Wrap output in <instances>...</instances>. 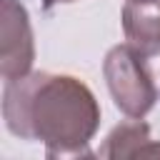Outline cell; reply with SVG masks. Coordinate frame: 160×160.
I'll use <instances>...</instances> for the list:
<instances>
[{
  "mask_svg": "<svg viewBox=\"0 0 160 160\" xmlns=\"http://www.w3.org/2000/svg\"><path fill=\"white\" fill-rule=\"evenodd\" d=\"M2 120L15 138L42 142L48 158H88L100 128V102L75 75L30 70L5 80Z\"/></svg>",
  "mask_w": 160,
  "mask_h": 160,
  "instance_id": "6da1fadb",
  "label": "cell"
},
{
  "mask_svg": "<svg viewBox=\"0 0 160 160\" xmlns=\"http://www.w3.org/2000/svg\"><path fill=\"white\" fill-rule=\"evenodd\" d=\"M102 75L115 108L128 118H145L158 102V85L148 68V55L130 42L112 45L102 60Z\"/></svg>",
  "mask_w": 160,
  "mask_h": 160,
  "instance_id": "7a4b0ae2",
  "label": "cell"
},
{
  "mask_svg": "<svg viewBox=\"0 0 160 160\" xmlns=\"http://www.w3.org/2000/svg\"><path fill=\"white\" fill-rule=\"evenodd\" d=\"M35 40L30 15L20 0L0 2V75L2 80L22 78L32 70Z\"/></svg>",
  "mask_w": 160,
  "mask_h": 160,
  "instance_id": "3957f363",
  "label": "cell"
},
{
  "mask_svg": "<svg viewBox=\"0 0 160 160\" xmlns=\"http://www.w3.org/2000/svg\"><path fill=\"white\" fill-rule=\"evenodd\" d=\"M120 22L135 50L148 58L160 55V0H125Z\"/></svg>",
  "mask_w": 160,
  "mask_h": 160,
  "instance_id": "277c9868",
  "label": "cell"
},
{
  "mask_svg": "<svg viewBox=\"0 0 160 160\" xmlns=\"http://www.w3.org/2000/svg\"><path fill=\"white\" fill-rule=\"evenodd\" d=\"M98 155L108 158V160L148 158V155H160V142L152 140L150 125L142 122V118H130L108 132Z\"/></svg>",
  "mask_w": 160,
  "mask_h": 160,
  "instance_id": "5b68a950",
  "label": "cell"
},
{
  "mask_svg": "<svg viewBox=\"0 0 160 160\" xmlns=\"http://www.w3.org/2000/svg\"><path fill=\"white\" fill-rule=\"evenodd\" d=\"M42 2V10H52L55 5H65V2H75V0H40Z\"/></svg>",
  "mask_w": 160,
  "mask_h": 160,
  "instance_id": "8992f818",
  "label": "cell"
}]
</instances>
